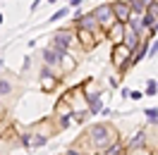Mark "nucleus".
<instances>
[{
  "label": "nucleus",
  "mask_w": 158,
  "mask_h": 155,
  "mask_svg": "<svg viewBox=\"0 0 158 155\" xmlns=\"http://www.w3.org/2000/svg\"><path fill=\"white\" fill-rule=\"evenodd\" d=\"M91 141H94V145H98V148H106L110 143V129L106 124H96L91 129Z\"/></svg>",
  "instance_id": "1"
},
{
  "label": "nucleus",
  "mask_w": 158,
  "mask_h": 155,
  "mask_svg": "<svg viewBox=\"0 0 158 155\" xmlns=\"http://www.w3.org/2000/svg\"><path fill=\"white\" fill-rule=\"evenodd\" d=\"M96 14V19H98V24H110V19H113V14H115V10L110 7V5H101L98 10L94 12Z\"/></svg>",
  "instance_id": "2"
},
{
  "label": "nucleus",
  "mask_w": 158,
  "mask_h": 155,
  "mask_svg": "<svg viewBox=\"0 0 158 155\" xmlns=\"http://www.w3.org/2000/svg\"><path fill=\"white\" fill-rule=\"evenodd\" d=\"M77 22H79V29H81V31H91L96 24H98L96 14H86V17H81V19H77Z\"/></svg>",
  "instance_id": "3"
},
{
  "label": "nucleus",
  "mask_w": 158,
  "mask_h": 155,
  "mask_svg": "<svg viewBox=\"0 0 158 155\" xmlns=\"http://www.w3.org/2000/svg\"><path fill=\"white\" fill-rule=\"evenodd\" d=\"M69 41H72V36H69L67 31H60L58 36H55V50H60V53H62V50L69 46Z\"/></svg>",
  "instance_id": "4"
},
{
  "label": "nucleus",
  "mask_w": 158,
  "mask_h": 155,
  "mask_svg": "<svg viewBox=\"0 0 158 155\" xmlns=\"http://www.w3.org/2000/svg\"><path fill=\"white\" fill-rule=\"evenodd\" d=\"M115 14H118V19H120V22H127V19H132L129 5H122V2H118V7H115Z\"/></svg>",
  "instance_id": "5"
},
{
  "label": "nucleus",
  "mask_w": 158,
  "mask_h": 155,
  "mask_svg": "<svg viewBox=\"0 0 158 155\" xmlns=\"http://www.w3.org/2000/svg\"><path fill=\"white\" fill-rule=\"evenodd\" d=\"M24 143H27V145H43V143H46V136L29 134V136H24Z\"/></svg>",
  "instance_id": "6"
},
{
  "label": "nucleus",
  "mask_w": 158,
  "mask_h": 155,
  "mask_svg": "<svg viewBox=\"0 0 158 155\" xmlns=\"http://www.w3.org/2000/svg\"><path fill=\"white\" fill-rule=\"evenodd\" d=\"M60 55H62L60 50H46V62H48V65H55Z\"/></svg>",
  "instance_id": "7"
},
{
  "label": "nucleus",
  "mask_w": 158,
  "mask_h": 155,
  "mask_svg": "<svg viewBox=\"0 0 158 155\" xmlns=\"http://www.w3.org/2000/svg\"><path fill=\"white\" fill-rule=\"evenodd\" d=\"M141 26H144V22H141L137 14H134V17H132V31H134L137 36H139V31H141Z\"/></svg>",
  "instance_id": "8"
},
{
  "label": "nucleus",
  "mask_w": 158,
  "mask_h": 155,
  "mask_svg": "<svg viewBox=\"0 0 158 155\" xmlns=\"http://www.w3.org/2000/svg\"><path fill=\"white\" fill-rule=\"evenodd\" d=\"M141 145H144V134L139 131V134L132 138V148H141Z\"/></svg>",
  "instance_id": "9"
},
{
  "label": "nucleus",
  "mask_w": 158,
  "mask_h": 155,
  "mask_svg": "<svg viewBox=\"0 0 158 155\" xmlns=\"http://www.w3.org/2000/svg\"><path fill=\"white\" fill-rule=\"evenodd\" d=\"M146 117L148 122H158V110H146Z\"/></svg>",
  "instance_id": "10"
},
{
  "label": "nucleus",
  "mask_w": 158,
  "mask_h": 155,
  "mask_svg": "<svg viewBox=\"0 0 158 155\" xmlns=\"http://www.w3.org/2000/svg\"><path fill=\"white\" fill-rule=\"evenodd\" d=\"M10 84H7V81H0V93H2V96H5V93H10Z\"/></svg>",
  "instance_id": "11"
},
{
  "label": "nucleus",
  "mask_w": 158,
  "mask_h": 155,
  "mask_svg": "<svg viewBox=\"0 0 158 155\" xmlns=\"http://www.w3.org/2000/svg\"><path fill=\"white\" fill-rule=\"evenodd\" d=\"M146 93H148V96L156 93V81H148V84H146Z\"/></svg>",
  "instance_id": "12"
},
{
  "label": "nucleus",
  "mask_w": 158,
  "mask_h": 155,
  "mask_svg": "<svg viewBox=\"0 0 158 155\" xmlns=\"http://www.w3.org/2000/svg\"><path fill=\"white\" fill-rule=\"evenodd\" d=\"M91 110H94V112H98V110H101V100L91 98Z\"/></svg>",
  "instance_id": "13"
},
{
  "label": "nucleus",
  "mask_w": 158,
  "mask_h": 155,
  "mask_svg": "<svg viewBox=\"0 0 158 155\" xmlns=\"http://www.w3.org/2000/svg\"><path fill=\"white\" fill-rule=\"evenodd\" d=\"M120 36H122V26H118V29H113V38L120 41Z\"/></svg>",
  "instance_id": "14"
},
{
  "label": "nucleus",
  "mask_w": 158,
  "mask_h": 155,
  "mask_svg": "<svg viewBox=\"0 0 158 155\" xmlns=\"http://www.w3.org/2000/svg\"><path fill=\"white\" fill-rule=\"evenodd\" d=\"M62 14H65V10H60V12H55V14H53V19H50V22H58L60 17H62Z\"/></svg>",
  "instance_id": "15"
},
{
  "label": "nucleus",
  "mask_w": 158,
  "mask_h": 155,
  "mask_svg": "<svg viewBox=\"0 0 158 155\" xmlns=\"http://www.w3.org/2000/svg\"><path fill=\"white\" fill-rule=\"evenodd\" d=\"M144 10V2H134V12H141Z\"/></svg>",
  "instance_id": "16"
},
{
  "label": "nucleus",
  "mask_w": 158,
  "mask_h": 155,
  "mask_svg": "<svg viewBox=\"0 0 158 155\" xmlns=\"http://www.w3.org/2000/svg\"><path fill=\"white\" fill-rule=\"evenodd\" d=\"M108 153H110V155H118V153H120V145H113V148H110Z\"/></svg>",
  "instance_id": "17"
},
{
  "label": "nucleus",
  "mask_w": 158,
  "mask_h": 155,
  "mask_svg": "<svg viewBox=\"0 0 158 155\" xmlns=\"http://www.w3.org/2000/svg\"><path fill=\"white\" fill-rule=\"evenodd\" d=\"M129 98H134V100H139V98H141V93H139V91H132V93H129Z\"/></svg>",
  "instance_id": "18"
},
{
  "label": "nucleus",
  "mask_w": 158,
  "mask_h": 155,
  "mask_svg": "<svg viewBox=\"0 0 158 155\" xmlns=\"http://www.w3.org/2000/svg\"><path fill=\"white\" fill-rule=\"evenodd\" d=\"M69 5H72V7H79V5H81V0H72Z\"/></svg>",
  "instance_id": "19"
},
{
  "label": "nucleus",
  "mask_w": 158,
  "mask_h": 155,
  "mask_svg": "<svg viewBox=\"0 0 158 155\" xmlns=\"http://www.w3.org/2000/svg\"><path fill=\"white\" fill-rule=\"evenodd\" d=\"M120 2H122V5H129V2H132V0H120Z\"/></svg>",
  "instance_id": "20"
},
{
  "label": "nucleus",
  "mask_w": 158,
  "mask_h": 155,
  "mask_svg": "<svg viewBox=\"0 0 158 155\" xmlns=\"http://www.w3.org/2000/svg\"><path fill=\"white\" fill-rule=\"evenodd\" d=\"M65 155H77V153H74V150H69V153H65Z\"/></svg>",
  "instance_id": "21"
}]
</instances>
